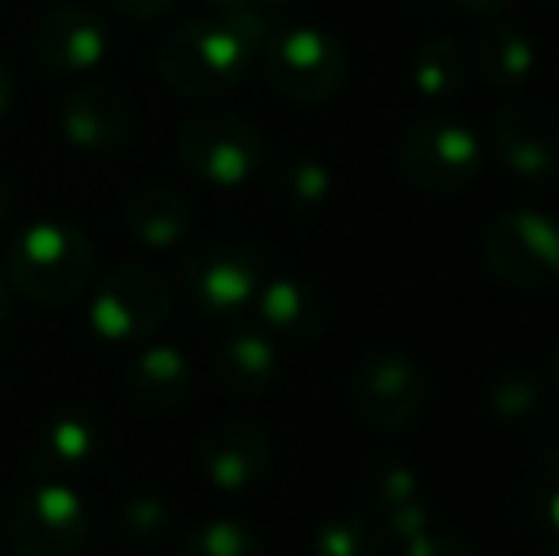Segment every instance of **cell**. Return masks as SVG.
Segmentation results:
<instances>
[{"label": "cell", "instance_id": "cell-2", "mask_svg": "<svg viewBox=\"0 0 559 556\" xmlns=\"http://www.w3.org/2000/svg\"><path fill=\"white\" fill-rule=\"evenodd\" d=\"M4 271L23 297L38 305H61L88 289L96 271V248L76 225L35 222L12 237Z\"/></svg>", "mask_w": 559, "mask_h": 556}, {"label": "cell", "instance_id": "cell-3", "mask_svg": "<svg viewBox=\"0 0 559 556\" xmlns=\"http://www.w3.org/2000/svg\"><path fill=\"white\" fill-rule=\"evenodd\" d=\"M263 76L274 96L297 107H320L335 99L350 73L343 43L320 27H286L263 46Z\"/></svg>", "mask_w": 559, "mask_h": 556}, {"label": "cell", "instance_id": "cell-26", "mask_svg": "<svg viewBox=\"0 0 559 556\" xmlns=\"http://www.w3.org/2000/svg\"><path fill=\"white\" fill-rule=\"evenodd\" d=\"M118 537L130 545H160L164 537L176 530V511L164 496H153V492H141V496H130L122 507H118Z\"/></svg>", "mask_w": 559, "mask_h": 556}, {"label": "cell", "instance_id": "cell-1", "mask_svg": "<svg viewBox=\"0 0 559 556\" xmlns=\"http://www.w3.org/2000/svg\"><path fill=\"white\" fill-rule=\"evenodd\" d=\"M271 38V20L255 8L206 15L176 27L160 43V76L183 99H217L243 84Z\"/></svg>", "mask_w": 559, "mask_h": 556}, {"label": "cell", "instance_id": "cell-25", "mask_svg": "<svg viewBox=\"0 0 559 556\" xmlns=\"http://www.w3.org/2000/svg\"><path fill=\"white\" fill-rule=\"evenodd\" d=\"M312 556H389V534L369 514H346L317 530Z\"/></svg>", "mask_w": 559, "mask_h": 556}, {"label": "cell", "instance_id": "cell-21", "mask_svg": "<svg viewBox=\"0 0 559 556\" xmlns=\"http://www.w3.org/2000/svg\"><path fill=\"white\" fill-rule=\"evenodd\" d=\"M472 66L491 88L514 92L537 69V43L518 23H495L479 31L472 43Z\"/></svg>", "mask_w": 559, "mask_h": 556}, {"label": "cell", "instance_id": "cell-22", "mask_svg": "<svg viewBox=\"0 0 559 556\" xmlns=\"http://www.w3.org/2000/svg\"><path fill=\"white\" fill-rule=\"evenodd\" d=\"M274 199L282 202V210L297 217H312L332 202L335 194V176L324 161L305 153H289L278 161V168L271 171Z\"/></svg>", "mask_w": 559, "mask_h": 556}, {"label": "cell", "instance_id": "cell-8", "mask_svg": "<svg viewBox=\"0 0 559 556\" xmlns=\"http://www.w3.org/2000/svg\"><path fill=\"white\" fill-rule=\"evenodd\" d=\"M350 404L366 427L396 435L423 416L427 378L419 363L400 347H373L358 358L350 374Z\"/></svg>", "mask_w": 559, "mask_h": 556}, {"label": "cell", "instance_id": "cell-34", "mask_svg": "<svg viewBox=\"0 0 559 556\" xmlns=\"http://www.w3.org/2000/svg\"><path fill=\"white\" fill-rule=\"evenodd\" d=\"M294 4H297V0H251V8H255V12H263L266 20H271L274 12H289Z\"/></svg>", "mask_w": 559, "mask_h": 556}, {"label": "cell", "instance_id": "cell-11", "mask_svg": "<svg viewBox=\"0 0 559 556\" xmlns=\"http://www.w3.org/2000/svg\"><path fill=\"white\" fill-rule=\"evenodd\" d=\"M31 54L46 73H92L107 58V23L84 4H53L31 27Z\"/></svg>", "mask_w": 559, "mask_h": 556}, {"label": "cell", "instance_id": "cell-18", "mask_svg": "<svg viewBox=\"0 0 559 556\" xmlns=\"http://www.w3.org/2000/svg\"><path fill=\"white\" fill-rule=\"evenodd\" d=\"M259 324L271 340L309 343L328 328V301L305 279H271L255 294Z\"/></svg>", "mask_w": 559, "mask_h": 556}, {"label": "cell", "instance_id": "cell-32", "mask_svg": "<svg viewBox=\"0 0 559 556\" xmlns=\"http://www.w3.org/2000/svg\"><path fill=\"white\" fill-rule=\"evenodd\" d=\"M456 8H461L464 15H479V20H495V15H502L507 8H514L518 0H453Z\"/></svg>", "mask_w": 559, "mask_h": 556}, {"label": "cell", "instance_id": "cell-13", "mask_svg": "<svg viewBox=\"0 0 559 556\" xmlns=\"http://www.w3.org/2000/svg\"><path fill=\"white\" fill-rule=\"evenodd\" d=\"M99 446H104V435L88 412H53L27 442V469L38 481L69 484L73 476H84L96 465Z\"/></svg>", "mask_w": 559, "mask_h": 556}, {"label": "cell", "instance_id": "cell-29", "mask_svg": "<svg viewBox=\"0 0 559 556\" xmlns=\"http://www.w3.org/2000/svg\"><path fill=\"white\" fill-rule=\"evenodd\" d=\"M179 0H111V8L126 20H160L176 8Z\"/></svg>", "mask_w": 559, "mask_h": 556}, {"label": "cell", "instance_id": "cell-17", "mask_svg": "<svg viewBox=\"0 0 559 556\" xmlns=\"http://www.w3.org/2000/svg\"><path fill=\"white\" fill-rule=\"evenodd\" d=\"M126 389L141 409L176 412L194 397V366L171 343H148L126 363Z\"/></svg>", "mask_w": 559, "mask_h": 556}, {"label": "cell", "instance_id": "cell-5", "mask_svg": "<svg viewBox=\"0 0 559 556\" xmlns=\"http://www.w3.org/2000/svg\"><path fill=\"white\" fill-rule=\"evenodd\" d=\"M266 156L255 122L225 107L191 115L179 130V161L194 179L210 187H240L259 171Z\"/></svg>", "mask_w": 559, "mask_h": 556}, {"label": "cell", "instance_id": "cell-19", "mask_svg": "<svg viewBox=\"0 0 559 556\" xmlns=\"http://www.w3.org/2000/svg\"><path fill=\"white\" fill-rule=\"evenodd\" d=\"M217 386L233 397H263L282 378V351L259 328H236L222 340L214 355Z\"/></svg>", "mask_w": 559, "mask_h": 556}, {"label": "cell", "instance_id": "cell-35", "mask_svg": "<svg viewBox=\"0 0 559 556\" xmlns=\"http://www.w3.org/2000/svg\"><path fill=\"white\" fill-rule=\"evenodd\" d=\"M12 210H15V194H12V187H8L4 179H0V225H4L8 217H12Z\"/></svg>", "mask_w": 559, "mask_h": 556}, {"label": "cell", "instance_id": "cell-15", "mask_svg": "<svg viewBox=\"0 0 559 556\" xmlns=\"http://www.w3.org/2000/svg\"><path fill=\"white\" fill-rule=\"evenodd\" d=\"M369 519L389 534V542H415L430 530V504L412 465L396 458H377L366 476Z\"/></svg>", "mask_w": 559, "mask_h": 556}, {"label": "cell", "instance_id": "cell-10", "mask_svg": "<svg viewBox=\"0 0 559 556\" xmlns=\"http://www.w3.org/2000/svg\"><path fill=\"white\" fill-rule=\"evenodd\" d=\"M479 138L456 119H423L404 130L396 164L412 187L427 194H453L479 176Z\"/></svg>", "mask_w": 559, "mask_h": 556}, {"label": "cell", "instance_id": "cell-4", "mask_svg": "<svg viewBox=\"0 0 559 556\" xmlns=\"http://www.w3.org/2000/svg\"><path fill=\"white\" fill-rule=\"evenodd\" d=\"M176 286L156 263L133 260L118 268L96 286L88 309L92 332L104 343H141L171 317Z\"/></svg>", "mask_w": 559, "mask_h": 556}, {"label": "cell", "instance_id": "cell-12", "mask_svg": "<svg viewBox=\"0 0 559 556\" xmlns=\"http://www.w3.org/2000/svg\"><path fill=\"white\" fill-rule=\"evenodd\" d=\"M495 149L522 179L559 176V111L533 99L507 104L495 115Z\"/></svg>", "mask_w": 559, "mask_h": 556}, {"label": "cell", "instance_id": "cell-16", "mask_svg": "<svg viewBox=\"0 0 559 556\" xmlns=\"http://www.w3.org/2000/svg\"><path fill=\"white\" fill-rule=\"evenodd\" d=\"M58 127L69 145L84 153H111L130 141V107L107 84H81L58 107Z\"/></svg>", "mask_w": 559, "mask_h": 556}, {"label": "cell", "instance_id": "cell-27", "mask_svg": "<svg viewBox=\"0 0 559 556\" xmlns=\"http://www.w3.org/2000/svg\"><path fill=\"white\" fill-rule=\"evenodd\" d=\"M179 556H266L263 542L243 522L210 519L199 522L179 545Z\"/></svg>", "mask_w": 559, "mask_h": 556}, {"label": "cell", "instance_id": "cell-7", "mask_svg": "<svg viewBox=\"0 0 559 556\" xmlns=\"http://www.w3.org/2000/svg\"><path fill=\"white\" fill-rule=\"evenodd\" d=\"M263 286V256L243 240H222V245L199 248L179 268V289L194 317L202 320H233Z\"/></svg>", "mask_w": 559, "mask_h": 556}, {"label": "cell", "instance_id": "cell-9", "mask_svg": "<svg viewBox=\"0 0 559 556\" xmlns=\"http://www.w3.org/2000/svg\"><path fill=\"white\" fill-rule=\"evenodd\" d=\"M484 260L510 289L559 286V225L537 210H510L487 229Z\"/></svg>", "mask_w": 559, "mask_h": 556}, {"label": "cell", "instance_id": "cell-30", "mask_svg": "<svg viewBox=\"0 0 559 556\" xmlns=\"http://www.w3.org/2000/svg\"><path fill=\"white\" fill-rule=\"evenodd\" d=\"M537 453L552 473H559V412L548 416L540 423V435H537Z\"/></svg>", "mask_w": 559, "mask_h": 556}, {"label": "cell", "instance_id": "cell-6", "mask_svg": "<svg viewBox=\"0 0 559 556\" xmlns=\"http://www.w3.org/2000/svg\"><path fill=\"white\" fill-rule=\"evenodd\" d=\"M92 537V514L73 484L38 481L8 507V542L15 556H81Z\"/></svg>", "mask_w": 559, "mask_h": 556}, {"label": "cell", "instance_id": "cell-28", "mask_svg": "<svg viewBox=\"0 0 559 556\" xmlns=\"http://www.w3.org/2000/svg\"><path fill=\"white\" fill-rule=\"evenodd\" d=\"M404 549H407V556H479L464 537L445 534V530L442 534H438V530H427V534H419L415 542H407Z\"/></svg>", "mask_w": 559, "mask_h": 556}, {"label": "cell", "instance_id": "cell-37", "mask_svg": "<svg viewBox=\"0 0 559 556\" xmlns=\"http://www.w3.org/2000/svg\"><path fill=\"white\" fill-rule=\"evenodd\" d=\"M8 328V294H4V282H0V335Z\"/></svg>", "mask_w": 559, "mask_h": 556}, {"label": "cell", "instance_id": "cell-14", "mask_svg": "<svg viewBox=\"0 0 559 556\" xmlns=\"http://www.w3.org/2000/svg\"><path fill=\"white\" fill-rule=\"evenodd\" d=\"M199 469L217 492H243L271 469V442L248 419H217L199 442Z\"/></svg>", "mask_w": 559, "mask_h": 556}, {"label": "cell", "instance_id": "cell-36", "mask_svg": "<svg viewBox=\"0 0 559 556\" xmlns=\"http://www.w3.org/2000/svg\"><path fill=\"white\" fill-rule=\"evenodd\" d=\"M202 4L217 8V12H240V8H251V0H202Z\"/></svg>", "mask_w": 559, "mask_h": 556}, {"label": "cell", "instance_id": "cell-31", "mask_svg": "<svg viewBox=\"0 0 559 556\" xmlns=\"http://www.w3.org/2000/svg\"><path fill=\"white\" fill-rule=\"evenodd\" d=\"M537 514H540V522H545L552 545H559V484H552V488L537 499Z\"/></svg>", "mask_w": 559, "mask_h": 556}, {"label": "cell", "instance_id": "cell-23", "mask_svg": "<svg viewBox=\"0 0 559 556\" xmlns=\"http://www.w3.org/2000/svg\"><path fill=\"white\" fill-rule=\"evenodd\" d=\"M412 84L419 88V96L435 99V104L461 96V88L468 84V54L449 35L423 38L412 58Z\"/></svg>", "mask_w": 559, "mask_h": 556}, {"label": "cell", "instance_id": "cell-38", "mask_svg": "<svg viewBox=\"0 0 559 556\" xmlns=\"http://www.w3.org/2000/svg\"><path fill=\"white\" fill-rule=\"evenodd\" d=\"M548 378H552V386L559 389V343H556V351H552V363H548Z\"/></svg>", "mask_w": 559, "mask_h": 556}, {"label": "cell", "instance_id": "cell-24", "mask_svg": "<svg viewBox=\"0 0 559 556\" xmlns=\"http://www.w3.org/2000/svg\"><path fill=\"white\" fill-rule=\"evenodd\" d=\"M545 404V381L540 374L525 370V366H510V370L495 374L487 386V409L502 423H525L533 419Z\"/></svg>", "mask_w": 559, "mask_h": 556}, {"label": "cell", "instance_id": "cell-33", "mask_svg": "<svg viewBox=\"0 0 559 556\" xmlns=\"http://www.w3.org/2000/svg\"><path fill=\"white\" fill-rule=\"evenodd\" d=\"M12 99H15V76H12V69H8L4 61H0V119L8 115Z\"/></svg>", "mask_w": 559, "mask_h": 556}, {"label": "cell", "instance_id": "cell-20", "mask_svg": "<svg viewBox=\"0 0 559 556\" xmlns=\"http://www.w3.org/2000/svg\"><path fill=\"white\" fill-rule=\"evenodd\" d=\"M122 225L148 252H171L191 233V202L168 184H148L126 199Z\"/></svg>", "mask_w": 559, "mask_h": 556}]
</instances>
